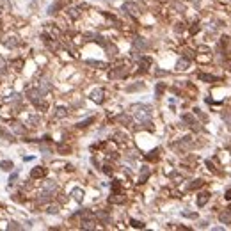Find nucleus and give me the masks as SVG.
Wrapping results in <instances>:
<instances>
[{"label":"nucleus","mask_w":231,"mask_h":231,"mask_svg":"<svg viewBox=\"0 0 231 231\" xmlns=\"http://www.w3.org/2000/svg\"><path fill=\"white\" fill-rule=\"evenodd\" d=\"M133 110H135V117L139 121H142V123H147L149 121V117H151V108L146 105H135L133 107Z\"/></svg>","instance_id":"1"},{"label":"nucleus","mask_w":231,"mask_h":231,"mask_svg":"<svg viewBox=\"0 0 231 231\" xmlns=\"http://www.w3.org/2000/svg\"><path fill=\"white\" fill-rule=\"evenodd\" d=\"M123 9L128 12V14H132V16H137V14H140V9H139V5L133 4V2H126L125 5H123Z\"/></svg>","instance_id":"2"},{"label":"nucleus","mask_w":231,"mask_h":231,"mask_svg":"<svg viewBox=\"0 0 231 231\" xmlns=\"http://www.w3.org/2000/svg\"><path fill=\"white\" fill-rule=\"evenodd\" d=\"M91 100L96 101V103H101V101H103V89H94V91L91 93Z\"/></svg>","instance_id":"3"},{"label":"nucleus","mask_w":231,"mask_h":231,"mask_svg":"<svg viewBox=\"0 0 231 231\" xmlns=\"http://www.w3.org/2000/svg\"><path fill=\"white\" fill-rule=\"evenodd\" d=\"M44 174H46V169H44V167H34V169L30 171V176H32V178H43Z\"/></svg>","instance_id":"4"},{"label":"nucleus","mask_w":231,"mask_h":231,"mask_svg":"<svg viewBox=\"0 0 231 231\" xmlns=\"http://www.w3.org/2000/svg\"><path fill=\"white\" fill-rule=\"evenodd\" d=\"M208 199H210V194H206V192L199 194V196H197V206H204Z\"/></svg>","instance_id":"5"},{"label":"nucleus","mask_w":231,"mask_h":231,"mask_svg":"<svg viewBox=\"0 0 231 231\" xmlns=\"http://www.w3.org/2000/svg\"><path fill=\"white\" fill-rule=\"evenodd\" d=\"M219 221H221L222 224H231V211H224V213H221V215H219Z\"/></svg>","instance_id":"6"},{"label":"nucleus","mask_w":231,"mask_h":231,"mask_svg":"<svg viewBox=\"0 0 231 231\" xmlns=\"http://www.w3.org/2000/svg\"><path fill=\"white\" fill-rule=\"evenodd\" d=\"M71 194H73V199L78 201V203L84 199V190H82V189H73V192H71Z\"/></svg>","instance_id":"7"},{"label":"nucleus","mask_w":231,"mask_h":231,"mask_svg":"<svg viewBox=\"0 0 231 231\" xmlns=\"http://www.w3.org/2000/svg\"><path fill=\"white\" fill-rule=\"evenodd\" d=\"M187 68H189V61H187V59H179L178 64H176V69L183 71V69H187Z\"/></svg>","instance_id":"8"},{"label":"nucleus","mask_w":231,"mask_h":231,"mask_svg":"<svg viewBox=\"0 0 231 231\" xmlns=\"http://www.w3.org/2000/svg\"><path fill=\"white\" fill-rule=\"evenodd\" d=\"M183 121H185V123H189L190 126H194V128H199V126H196L197 123H196V119H194L190 114H185V116H183Z\"/></svg>","instance_id":"9"},{"label":"nucleus","mask_w":231,"mask_h":231,"mask_svg":"<svg viewBox=\"0 0 231 231\" xmlns=\"http://www.w3.org/2000/svg\"><path fill=\"white\" fill-rule=\"evenodd\" d=\"M0 169L11 171V169H12V162H11V160H0Z\"/></svg>","instance_id":"10"},{"label":"nucleus","mask_w":231,"mask_h":231,"mask_svg":"<svg viewBox=\"0 0 231 231\" xmlns=\"http://www.w3.org/2000/svg\"><path fill=\"white\" fill-rule=\"evenodd\" d=\"M149 176V167H144L142 169V172H140V178H139V183H144Z\"/></svg>","instance_id":"11"},{"label":"nucleus","mask_w":231,"mask_h":231,"mask_svg":"<svg viewBox=\"0 0 231 231\" xmlns=\"http://www.w3.org/2000/svg\"><path fill=\"white\" fill-rule=\"evenodd\" d=\"M20 41L16 39V37H9V39H5V46H11V48H14V46H18Z\"/></svg>","instance_id":"12"},{"label":"nucleus","mask_w":231,"mask_h":231,"mask_svg":"<svg viewBox=\"0 0 231 231\" xmlns=\"http://www.w3.org/2000/svg\"><path fill=\"white\" fill-rule=\"evenodd\" d=\"M39 91H41L43 94H44V93H48V91H50V84H48L46 80H41V84H39Z\"/></svg>","instance_id":"13"},{"label":"nucleus","mask_w":231,"mask_h":231,"mask_svg":"<svg viewBox=\"0 0 231 231\" xmlns=\"http://www.w3.org/2000/svg\"><path fill=\"white\" fill-rule=\"evenodd\" d=\"M105 48H107V52H108V55H110V57H114L116 53H117V48H116V46H112V44H108V43L105 44Z\"/></svg>","instance_id":"14"},{"label":"nucleus","mask_w":231,"mask_h":231,"mask_svg":"<svg viewBox=\"0 0 231 231\" xmlns=\"http://www.w3.org/2000/svg\"><path fill=\"white\" fill-rule=\"evenodd\" d=\"M146 46H147V43L142 37H137L135 39V48H146Z\"/></svg>","instance_id":"15"},{"label":"nucleus","mask_w":231,"mask_h":231,"mask_svg":"<svg viewBox=\"0 0 231 231\" xmlns=\"http://www.w3.org/2000/svg\"><path fill=\"white\" fill-rule=\"evenodd\" d=\"M199 78H201V80H208V82H215V80H217V76H211V75H204V73H201V75H199Z\"/></svg>","instance_id":"16"},{"label":"nucleus","mask_w":231,"mask_h":231,"mask_svg":"<svg viewBox=\"0 0 231 231\" xmlns=\"http://www.w3.org/2000/svg\"><path fill=\"white\" fill-rule=\"evenodd\" d=\"M130 224H132L133 228H137V229H142V228H144V222L135 221V219H132V221H130Z\"/></svg>","instance_id":"17"},{"label":"nucleus","mask_w":231,"mask_h":231,"mask_svg":"<svg viewBox=\"0 0 231 231\" xmlns=\"http://www.w3.org/2000/svg\"><path fill=\"white\" fill-rule=\"evenodd\" d=\"M123 75H125V69H116V71H110V78H117Z\"/></svg>","instance_id":"18"},{"label":"nucleus","mask_w":231,"mask_h":231,"mask_svg":"<svg viewBox=\"0 0 231 231\" xmlns=\"http://www.w3.org/2000/svg\"><path fill=\"white\" fill-rule=\"evenodd\" d=\"M12 130H14V132H18V133H25V128L20 126L18 123H14V125H12Z\"/></svg>","instance_id":"19"},{"label":"nucleus","mask_w":231,"mask_h":231,"mask_svg":"<svg viewBox=\"0 0 231 231\" xmlns=\"http://www.w3.org/2000/svg\"><path fill=\"white\" fill-rule=\"evenodd\" d=\"M46 211H48V213H57V211H59V206H57V204H52V206L46 208Z\"/></svg>","instance_id":"20"},{"label":"nucleus","mask_w":231,"mask_h":231,"mask_svg":"<svg viewBox=\"0 0 231 231\" xmlns=\"http://www.w3.org/2000/svg\"><path fill=\"white\" fill-rule=\"evenodd\" d=\"M89 123H93V117H87L85 121H80V123H78V126H80V128H84V126H87Z\"/></svg>","instance_id":"21"},{"label":"nucleus","mask_w":231,"mask_h":231,"mask_svg":"<svg viewBox=\"0 0 231 231\" xmlns=\"http://www.w3.org/2000/svg\"><path fill=\"white\" fill-rule=\"evenodd\" d=\"M87 64H91V66H98V68H105V64L98 62V61H87Z\"/></svg>","instance_id":"22"},{"label":"nucleus","mask_w":231,"mask_h":231,"mask_svg":"<svg viewBox=\"0 0 231 231\" xmlns=\"http://www.w3.org/2000/svg\"><path fill=\"white\" fill-rule=\"evenodd\" d=\"M7 229H21L20 224H16V222H11L9 226H7Z\"/></svg>","instance_id":"23"},{"label":"nucleus","mask_w":231,"mask_h":231,"mask_svg":"<svg viewBox=\"0 0 231 231\" xmlns=\"http://www.w3.org/2000/svg\"><path fill=\"white\" fill-rule=\"evenodd\" d=\"M201 185H203V181H201V179H196V183H192L190 189H197V187H201Z\"/></svg>","instance_id":"24"},{"label":"nucleus","mask_w":231,"mask_h":231,"mask_svg":"<svg viewBox=\"0 0 231 231\" xmlns=\"http://www.w3.org/2000/svg\"><path fill=\"white\" fill-rule=\"evenodd\" d=\"M57 9H59V4H53V5H50L48 12H57Z\"/></svg>","instance_id":"25"},{"label":"nucleus","mask_w":231,"mask_h":231,"mask_svg":"<svg viewBox=\"0 0 231 231\" xmlns=\"http://www.w3.org/2000/svg\"><path fill=\"white\" fill-rule=\"evenodd\" d=\"M57 116L59 117H64L66 116V108H57Z\"/></svg>","instance_id":"26"},{"label":"nucleus","mask_w":231,"mask_h":231,"mask_svg":"<svg viewBox=\"0 0 231 231\" xmlns=\"http://www.w3.org/2000/svg\"><path fill=\"white\" fill-rule=\"evenodd\" d=\"M162 91H164V84H158L157 85V96L162 94Z\"/></svg>","instance_id":"27"},{"label":"nucleus","mask_w":231,"mask_h":231,"mask_svg":"<svg viewBox=\"0 0 231 231\" xmlns=\"http://www.w3.org/2000/svg\"><path fill=\"white\" fill-rule=\"evenodd\" d=\"M82 228H84V229H91V228H93V222H84Z\"/></svg>","instance_id":"28"},{"label":"nucleus","mask_w":231,"mask_h":231,"mask_svg":"<svg viewBox=\"0 0 231 231\" xmlns=\"http://www.w3.org/2000/svg\"><path fill=\"white\" fill-rule=\"evenodd\" d=\"M157 153H158L157 149H155V151H151V155H147V158H151V160H153V158H157V157H158Z\"/></svg>","instance_id":"29"},{"label":"nucleus","mask_w":231,"mask_h":231,"mask_svg":"<svg viewBox=\"0 0 231 231\" xmlns=\"http://www.w3.org/2000/svg\"><path fill=\"white\" fill-rule=\"evenodd\" d=\"M0 135H4V137H9V135H7V132H5V130H4L2 126H0Z\"/></svg>","instance_id":"30"},{"label":"nucleus","mask_w":231,"mask_h":231,"mask_svg":"<svg viewBox=\"0 0 231 231\" xmlns=\"http://www.w3.org/2000/svg\"><path fill=\"white\" fill-rule=\"evenodd\" d=\"M226 199L231 201V189H229V190H226Z\"/></svg>","instance_id":"31"},{"label":"nucleus","mask_w":231,"mask_h":231,"mask_svg":"<svg viewBox=\"0 0 231 231\" xmlns=\"http://www.w3.org/2000/svg\"><path fill=\"white\" fill-rule=\"evenodd\" d=\"M183 215L185 217H196V213H189V211H183Z\"/></svg>","instance_id":"32"},{"label":"nucleus","mask_w":231,"mask_h":231,"mask_svg":"<svg viewBox=\"0 0 231 231\" xmlns=\"http://www.w3.org/2000/svg\"><path fill=\"white\" fill-rule=\"evenodd\" d=\"M222 117H224L226 121H229V123H231V114H224V116H222Z\"/></svg>","instance_id":"33"},{"label":"nucleus","mask_w":231,"mask_h":231,"mask_svg":"<svg viewBox=\"0 0 231 231\" xmlns=\"http://www.w3.org/2000/svg\"><path fill=\"white\" fill-rule=\"evenodd\" d=\"M16 176H18V174H16V172H14V174H12V176H11V179H9V183H14V179H16Z\"/></svg>","instance_id":"34"},{"label":"nucleus","mask_w":231,"mask_h":231,"mask_svg":"<svg viewBox=\"0 0 231 231\" xmlns=\"http://www.w3.org/2000/svg\"><path fill=\"white\" fill-rule=\"evenodd\" d=\"M192 2H197V0H192Z\"/></svg>","instance_id":"35"}]
</instances>
